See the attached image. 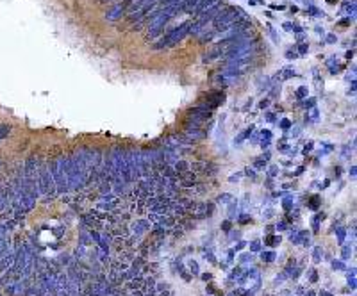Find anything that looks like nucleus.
I'll use <instances>...</instances> for the list:
<instances>
[{"label":"nucleus","mask_w":357,"mask_h":296,"mask_svg":"<svg viewBox=\"0 0 357 296\" xmlns=\"http://www.w3.org/2000/svg\"><path fill=\"white\" fill-rule=\"evenodd\" d=\"M248 18L241 9L238 7H230V9H222V13H220L214 20H213V27L216 30H225L229 27H232L234 23L241 22V20Z\"/></svg>","instance_id":"nucleus-1"},{"label":"nucleus","mask_w":357,"mask_h":296,"mask_svg":"<svg viewBox=\"0 0 357 296\" xmlns=\"http://www.w3.org/2000/svg\"><path fill=\"white\" fill-rule=\"evenodd\" d=\"M189 27H191V22H186V23H182L181 27H177V29L170 30V32H168L164 38H161L159 41H155L154 48L161 50V48H168V47L177 45V43H178V41H181L182 38H186L187 34H189Z\"/></svg>","instance_id":"nucleus-2"},{"label":"nucleus","mask_w":357,"mask_h":296,"mask_svg":"<svg viewBox=\"0 0 357 296\" xmlns=\"http://www.w3.org/2000/svg\"><path fill=\"white\" fill-rule=\"evenodd\" d=\"M52 173H54L59 187H65V186H66L68 170H66V159H65V157H59V159H56L54 162H52Z\"/></svg>","instance_id":"nucleus-3"},{"label":"nucleus","mask_w":357,"mask_h":296,"mask_svg":"<svg viewBox=\"0 0 357 296\" xmlns=\"http://www.w3.org/2000/svg\"><path fill=\"white\" fill-rule=\"evenodd\" d=\"M123 13H125V5H114V7H111L109 11L106 13V20H109V22H114V20H118L120 16H123Z\"/></svg>","instance_id":"nucleus-4"},{"label":"nucleus","mask_w":357,"mask_h":296,"mask_svg":"<svg viewBox=\"0 0 357 296\" xmlns=\"http://www.w3.org/2000/svg\"><path fill=\"white\" fill-rule=\"evenodd\" d=\"M277 77L282 79V80H288V79H291V77H295V71H293L291 68H286V70H280V71L277 73Z\"/></svg>","instance_id":"nucleus-5"},{"label":"nucleus","mask_w":357,"mask_h":296,"mask_svg":"<svg viewBox=\"0 0 357 296\" xmlns=\"http://www.w3.org/2000/svg\"><path fill=\"white\" fill-rule=\"evenodd\" d=\"M204 36H200V43H207V41H211L214 38V30H209V32H200Z\"/></svg>","instance_id":"nucleus-6"},{"label":"nucleus","mask_w":357,"mask_h":296,"mask_svg":"<svg viewBox=\"0 0 357 296\" xmlns=\"http://www.w3.org/2000/svg\"><path fill=\"white\" fill-rule=\"evenodd\" d=\"M318 118H320V112H318V109L316 107H311V112H309V116L306 120H311V121H318Z\"/></svg>","instance_id":"nucleus-7"},{"label":"nucleus","mask_w":357,"mask_h":296,"mask_svg":"<svg viewBox=\"0 0 357 296\" xmlns=\"http://www.w3.org/2000/svg\"><path fill=\"white\" fill-rule=\"evenodd\" d=\"M307 93H309V89L306 88V86H300L298 89H297V98H307Z\"/></svg>","instance_id":"nucleus-8"},{"label":"nucleus","mask_w":357,"mask_h":296,"mask_svg":"<svg viewBox=\"0 0 357 296\" xmlns=\"http://www.w3.org/2000/svg\"><path fill=\"white\" fill-rule=\"evenodd\" d=\"M314 103H316V98H306V102H303V107H306V109H311V107H314Z\"/></svg>","instance_id":"nucleus-9"},{"label":"nucleus","mask_w":357,"mask_h":296,"mask_svg":"<svg viewBox=\"0 0 357 296\" xmlns=\"http://www.w3.org/2000/svg\"><path fill=\"white\" fill-rule=\"evenodd\" d=\"M261 136H262V141H270L271 139V132L270 130H262Z\"/></svg>","instance_id":"nucleus-10"},{"label":"nucleus","mask_w":357,"mask_h":296,"mask_svg":"<svg viewBox=\"0 0 357 296\" xmlns=\"http://www.w3.org/2000/svg\"><path fill=\"white\" fill-rule=\"evenodd\" d=\"M298 52H300V54H307V52H309V45H307V43H302V45L298 47Z\"/></svg>","instance_id":"nucleus-11"},{"label":"nucleus","mask_w":357,"mask_h":296,"mask_svg":"<svg viewBox=\"0 0 357 296\" xmlns=\"http://www.w3.org/2000/svg\"><path fill=\"white\" fill-rule=\"evenodd\" d=\"M346 11L352 13V16H354V14H355V4H354V2H352V4H346Z\"/></svg>","instance_id":"nucleus-12"},{"label":"nucleus","mask_w":357,"mask_h":296,"mask_svg":"<svg viewBox=\"0 0 357 296\" xmlns=\"http://www.w3.org/2000/svg\"><path fill=\"white\" fill-rule=\"evenodd\" d=\"M280 127L286 130V129H289V127H291V121H289V120H282V121H280Z\"/></svg>","instance_id":"nucleus-13"},{"label":"nucleus","mask_w":357,"mask_h":296,"mask_svg":"<svg viewBox=\"0 0 357 296\" xmlns=\"http://www.w3.org/2000/svg\"><path fill=\"white\" fill-rule=\"evenodd\" d=\"M297 56H298V54H297V52H293V50H288V52H286V57H288V59H295Z\"/></svg>","instance_id":"nucleus-14"},{"label":"nucleus","mask_w":357,"mask_h":296,"mask_svg":"<svg viewBox=\"0 0 357 296\" xmlns=\"http://www.w3.org/2000/svg\"><path fill=\"white\" fill-rule=\"evenodd\" d=\"M268 103H270V100H268V98H264V100H261V102H259V107H261V109H266V107H268Z\"/></svg>","instance_id":"nucleus-15"},{"label":"nucleus","mask_w":357,"mask_h":296,"mask_svg":"<svg viewBox=\"0 0 357 296\" xmlns=\"http://www.w3.org/2000/svg\"><path fill=\"white\" fill-rule=\"evenodd\" d=\"M239 178H241V173H234V175H230L229 180H230V182H238Z\"/></svg>","instance_id":"nucleus-16"},{"label":"nucleus","mask_w":357,"mask_h":296,"mask_svg":"<svg viewBox=\"0 0 357 296\" xmlns=\"http://www.w3.org/2000/svg\"><path fill=\"white\" fill-rule=\"evenodd\" d=\"M336 41H338V38H336L334 34H329V36H327V43H336Z\"/></svg>","instance_id":"nucleus-17"},{"label":"nucleus","mask_w":357,"mask_h":296,"mask_svg":"<svg viewBox=\"0 0 357 296\" xmlns=\"http://www.w3.org/2000/svg\"><path fill=\"white\" fill-rule=\"evenodd\" d=\"M280 91V88H277V86H273L271 88V97H277V93Z\"/></svg>","instance_id":"nucleus-18"},{"label":"nucleus","mask_w":357,"mask_h":296,"mask_svg":"<svg viewBox=\"0 0 357 296\" xmlns=\"http://www.w3.org/2000/svg\"><path fill=\"white\" fill-rule=\"evenodd\" d=\"M282 27H284V30H293V23H289V22H286Z\"/></svg>","instance_id":"nucleus-19"},{"label":"nucleus","mask_w":357,"mask_h":296,"mask_svg":"<svg viewBox=\"0 0 357 296\" xmlns=\"http://www.w3.org/2000/svg\"><path fill=\"white\" fill-rule=\"evenodd\" d=\"M316 204H318V198H312V200H311V209H316V207H318Z\"/></svg>","instance_id":"nucleus-20"},{"label":"nucleus","mask_w":357,"mask_h":296,"mask_svg":"<svg viewBox=\"0 0 357 296\" xmlns=\"http://www.w3.org/2000/svg\"><path fill=\"white\" fill-rule=\"evenodd\" d=\"M312 150V143H307L306 145V150H303V153H307V152H311Z\"/></svg>","instance_id":"nucleus-21"},{"label":"nucleus","mask_w":357,"mask_h":296,"mask_svg":"<svg viewBox=\"0 0 357 296\" xmlns=\"http://www.w3.org/2000/svg\"><path fill=\"white\" fill-rule=\"evenodd\" d=\"M230 200V196L229 195H223V196H220V202H229Z\"/></svg>","instance_id":"nucleus-22"},{"label":"nucleus","mask_w":357,"mask_h":296,"mask_svg":"<svg viewBox=\"0 0 357 296\" xmlns=\"http://www.w3.org/2000/svg\"><path fill=\"white\" fill-rule=\"evenodd\" d=\"M314 30H316V32H318L320 36H323V34H325V32H323V29H321L320 25H316V29H314Z\"/></svg>","instance_id":"nucleus-23"},{"label":"nucleus","mask_w":357,"mask_h":296,"mask_svg":"<svg viewBox=\"0 0 357 296\" xmlns=\"http://www.w3.org/2000/svg\"><path fill=\"white\" fill-rule=\"evenodd\" d=\"M332 266H334V268H338V269H341V268H343V264H341L339 260H336V262L332 264Z\"/></svg>","instance_id":"nucleus-24"},{"label":"nucleus","mask_w":357,"mask_h":296,"mask_svg":"<svg viewBox=\"0 0 357 296\" xmlns=\"http://www.w3.org/2000/svg\"><path fill=\"white\" fill-rule=\"evenodd\" d=\"M271 9H279V11H282V9H284V5H277V4H271Z\"/></svg>","instance_id":"nucleus-25"},{"label":"nucleus","mask_w":357,"mask_h":296,"mask_svg":"<svg viewBox=\"0 0 357 296\" xmlns=\"http://www.w3.org/2000/svg\"><path fill=\"white\" fill-rule=\"evenodd\" d=\"M298 132H300V129H298V127H297L295 130H291V136H298Z\"/></svg>","instance_id":"nucleus-26"},{"label":"nucleus","mask_w":357,"mask_h":296,"mask_svg":"<svg viewBox=\"0 0 357 296\" xmlns=\"http://www.w3.org/2000/svg\"><path fill=\"white\" fill-rule=\"evenodd\" d=\"M275 173H277V168H270V175H271V177H273Z\"/></svg>","instance_id":"nucleus-27"},{"label":"nucleus","mask_w":357,"mask_h":296,"mask_svg":"<svg viewBox=\"0 0 357 296\" xmlns=\"http://www.w3.org/2000/svg\"><path fill=\"white\" fill-rule=\"evenodd\" d=\"M252 250H259V243H252Z\"/></svg>","instance_id":"nucleus-28"},{"label":"nucleus","mask_w":357,"mask_h":296,"mask_svg":"<svg viewBox=\"0 0 357 296\" xmlns=\"http://www.w3.org/2000/svg\"><path fill=\"white\" fill-rule=\"evenodd\" d=\"M268 121H275V116H273V114H268Z\"/></svg>","instance_id":"nucleus-29"}]
</instances>
